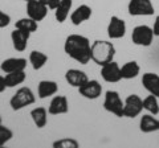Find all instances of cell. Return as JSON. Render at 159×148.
I'll return each mask as SVG.
<instances>
[{"label": "cell", "instance_id": "16", "mask_svg": "<svg viewBox=\"0 0 159 148\" xmlns=\"http://www.w3.org/2000/svg\"><path fill=\"white\" fill-rule=\"evenodd\" d=\"M90 17H92V8L88 4H81L70 13V23L73 25L78 27L82 23L88 21Z\"/></svg>", "mask_w": 159, "mask_h": 148}, {"label": "cell", "instance_id": "26", "mask_svg": "<svg viewBox=\"0 0 159 148\" xmlns=\"http://www.w3.org/2000/svg\"><path fill=\"white\" fill-rule=\"evenodd\" d=\"M143 110H146L148 114L151 115H158L159 114V103H158V98L155 95H147L143 99Z\"/></svg>", "mask_w": 159, "mask_h": 148}, {"label": "cell", "instance_id": "5", "mask_svg": "<svg viewBox=\"0 0 159 148\" xmlns=\"http://www.w3.org/2000/svg\"><path fill=\"white\" fill-rule=\"evenodd\" d=\"M154 37L155 36H154L152 28L148 25H137L131 33V41L134 45L138 46H150Z\"/></svg>", "mask_w": 159, "mask_h": 148}, {"label": "cell", "instance_id": "30", "mask_svg": "<svg viewBox=\"0 0 159 148\" xmlns=\"http://www.w3.org/2000/svg\"><path fill=\"white\" fill-rule=\"evenodd\" d=\"M40 2H43L49 9H53V11H54V8L58 6L60 0H40Z\"/></svg>", "mask_w": 159, "mask_h": 148}, {"label": "cell", "instance_id": "23", "mask_svg": "<svg viewBox=\"0 0 159 148\" xmlns=\"http://www.w3.org/2000/svg\"><path fill=\"white\" fill-rule=\"evenodd\" d=\"M48 62V56L45 53L40 52V50H33L29 54V63L32 65L33 70H40L45 66V63Z\"/></svg>", "mask_w": 159, "mask_h": 148}, {"label": "cell", "instance_id": "25", "mask_svg": "<svg viewBox=\"0 0 159 148\" xmlns=\"http://www.w3.org/2000/svg\"><path fill=\"white\" fill-rule=\"evenodd\" d=\"M15 28L17 29H21V31H25V32H29V33H33L37 31L39 28V23L34 21L33 19L31 17H23V19H19L15 24Z\"/></svg>", "mask_w": 159, "mask_h": 148}, {"label": "cell", "instance_id": "28", "mask_svg": "<svg viewBox=\"0 0 159 148\" xmlns=\"http://www.w3.org/2000/svg\"><path fill=\"white\" fill-rule=\"evenodd\" d=\"M12 137H13V131L2 123V124H0V147L6 146Z\"/></svg>", "mask_w": 159, "mask_h": 148}, {"label": "cell", "instance_id": "3", "mask_svg": "<svg viewBox=\"0 0 159 148\" xmlns=\"http://www.w3.org/2000/svg\"><path fill=\"white\" fill-rule=\"evenodd\" d=\"M36 102V95L33 94V91L29 87H20L19 90L12 95L9 99V106L13 111H19L21 108L31 106Z\"/></svg>", "mask_w": 159, "mask_h": 148}, {"label": "cell", "instance_id": "9", "mask_svg": "<svg viewBox=\"0 0 159 148\" xmlns=\"http://www.w3.org/2000/svg\"><path fill=\"white\" fill-rule=\"evenodd\" d=\"M48 7L40 0H28L27 2V15L34 21H43L48 16Z\"/></svg>", "mask_w": 159, "mask_h": 148}, {"label": "cell", "instance_id": "6", "mask_svg": "<svg viewBox=\"0 0 159 148\" xmlns=\"http://www.w3.org/2000/svg\"><path fill=\"white\" fill-rule=\"evenodd\" d=\"M127 12L130 16H152L155 8L151 0H130L127 4Z\"/></svg>", "mask_w": 159, "mask_h": 148}, {"label": "cell", "instance_id": "34", "mask_svg": "<svg viewBox=\"0 0 159 148\" xmlns=\"http://www.w3.org/2000/svg\"><path fill=\"white\" fill-rule=\"evenodd\" d=\"M24 2H28V0H24Z\"/></svg>", "mask_w": 159, "mask_h": 148}, {"label": "cell", "instance_id": "4", "mask_svg": "<svg viewBox=\"0 0 159 148\" xmlns=\"http://www.w3.org/2000/svg\"><path fill=\"white\" fill-rule=\"evenodd\" d=\"M103 108L118 118H123V101L116 90H107L103 99Z\"/></svg>", "mask_w": 159, "mask_h": 148}, {"label": "cell", "instance_id": "21", "mask_svg": "<svg viewBox=\"0 0 159 148\" xmlns=\"http://www.w3.org/2000/svg\"><path fill=\"white\" fill-rule=\"evenodd\" d=\"M31 118L37 128H44L48 123V110L45 107H34L31 111Z\"/></svg>", "mask_w": 159, "mask_h": 148}, {"label": "cell", "instance_id": "31", "mask_svg": "<svg viewBox=\"0 0 159 148\" xmlns=\"http://www.w3.org/2000/svg\"><path fill=\"white\" fill-rule=\"evenodd\" d=\"M152 32H154V36L159 37V15L155 17V21H154V27H152Z\"/></svg>", "mask_w": 159, "mask_h": 148}, {"label": "cell", "instance_id": "22", "mask_svg": "<svg viewBox=\"0 0 159 148\" xmlns=\"http://www.w3.org/2000/svg\"><path fill=\"white\" fill-rule=\"evenodd\" d=\"M139 72H141V66L138 65L137 61H129L123 63L121 67L122 80H134V78L138 77Z\"/></svg>", "mask_w": 159, "mask_h": 148}, {"label": "cell", "instance_id": "32", "mask_svg": "<svg viewBox=\"0 0 159 148\" xmlns=\"http://www.w3.org/2000/svg\"><path fill=\"white\" fill-rule=\"evenodd\" d=\"M7 89V85H6V78L3 76H0V93H3L4 90Z\"/></svg>", "mask_w": 159, "mask_h": 148}, {"label": "cell", "instance_id": "13", "mask_svg": "<svg viewBox=\"0 0 159 148\" xmlns=\"http://www.w3.org/2000/svg\"><path fill=\"white\" fill-rule=\"evenodd\" d=\"M142 85L148 94L155 95L159 99V74L151 72L145 73L142 76Z\"/></svg>", "mask_w": 159, "mask_h": 148}, {"label": "cell", "instance_id": "18", "mask_svg": "<svg viewBox=\"0 0 159 148\" xmlns=\"http://www.w3.org/2000/svg\"><path fill=\"white\" fill-rule=\"evenodd\" d=\"M58 91V85L54 81L49 80H43L39 82L37 86V97L40 99H45V98L53 97L54 94H57Z\"/></svg>", "mask_w": 159, "mask_h": 148}, {"label": "cell", "instance_id": "17", "mask_svg": "<svg viewBox=\"0 0 159 148\" xmlns=\"http://www.w3.org/2000/svg\"><path fill=\"white\" fill-rule=\"evenodd\" d=\"M89 80L86 73L80 70V69H69L65 73V81L70 85L72 87H80Z\"/></svg>", "mask_w": 159, "mask_h": 148}, {"label": "cell", "instance_id": "27", "mask_svg": "<svg viewBox=\"0 0 159 148\" xmlns=\"http://www.w3.org/2000/svg\"><path fill=\"white\" fill-rule=\"evenodd\" d=\"M54 148H78L80 141L73 139V137H62L56 141H53Z\"/></svg>", "mask_w": 159, "mask_h": 148}, {"label": "cell", "instance_id": "12", "mask_svg": "<svg viewBox=\"0 0 159 148\" xmlns=\"http://www.w3.org/2000/svg\"><path fill=\"white\" fill-rule=\"evenodd\" d=\"M69 111V102L65 95H54L48 106V114L61 115Z\"/></svg>", "mask_w": 159, "mask_h": 148}, {"label": "cell", "instance_id": "1", "mask_svg": "<svg viewBox=\"0 0 159 148\" xmlns=\"http://www.w3.org/2000/svg\"><path fill=\"white\" fill-rule=\"evenodd\" d=\"M90 41L82 34H69L64 42V52L72 60L77 61L81 65H86L90 58Z\"/></svg>", "mask_w": 159, "mask_h": 148}, {"label": "cell", "instance_id": "2", "mask_svg": "<svg viewBox=\"0 0 159 148\" xmlns=\"http://www.w3.org/2000/svg\"><path fill=\"white\" fill-rule=\"evenodd\" d=\"M114 56H116V46L110 41L96 40L90 45V58L99 66L113 61Z\"/></svg>", "mask_w": 159, "mask_h": 148}, {"label": "cell", "instance_id": "11", "mask_svg": "<svg viewBox=\"0 0 159 148\" xmlns=\"http://www.w3.org/2000/svg\"><path fill=\"white\" fill-rule=\"evenodd\" d=\"M126 34V23L118 16H111L107 24V36L111 40H119Z\"/></svg>", "mask_w": 159, "mask_h": 148}, {"label": "cell", "instance_id": "15", "mask_svg": "<svg viewBox=\"0 0 159 148\" xmlns=\"http://www.w3.org/2000/svg\"><path fill=\"white\" fill-rule=\"evenodd\" d=\"M27 60L23 57H11L7 58L2 62L0 69L4 73H12V72H20V70H25L27 69Z\"/></svg>", "mask_w": 159, "mask_h": 148}, {"label": "cell", "instance_id": "14", "mask_svg": "<svg viewBox=\"0 0 159 148\" xmlns=\"http://www.w3.org/2000/svg\"><path fill=\"white\" fill-rule=\"evenodd\" d=\"M31 37V33L21 31V29L15 28L12 33H11V40H12V45L15 48V50L17 52H24L28 46V41Z\"/></svg>", "mask_w": 159, "mask_h": 148}, {"label": "cell", "instance_id": "8", "mask_svg": "<svg viewBox=\"0 0 159 148\" xmlns=\"http://www.w3.org/2000/svg\"><path fill=\"white\" fill-rule=\"evenodd\" d=\"M101 77L102 80L107 83H117L122 80L121 74V66L118 65V62L110 61L101 66Z\"/></svg>", "mask_w": 159, "mask_h": 148}, {"label": "cell", "instance_id": "19", "mask_svg": "<svg viewBox=\"0 0 159 148\" xmlns=\"http://www.w3.org/2000/svg\"><path fill=\"white\" fill-rule=\"evenodd\" d=\"M139 130L143 134L159 131V119H157L151 114H145L143 116H141V120H139Z\"/></svg>", "mask_w": 159, "mask_h": 148}, {"label": "cell", "instance_id": "29", "mask_svg": "<svg viewBox=\"0 0 159 148\" xmlns=\"http://www.w3.org/2000/svg\"><path fill=\"white\" fill-rule=\"evenodd\" d=\"M9 24H11V16L0 9V29L8 27Z\"/></svg>", "mask_w": 159, "mask_h": 148}, {"label": "cell", "instance_id": "10", "mask_svg": "<svg viewBox=\"0 0 159 148\" xmlns=\"http://www.w3.org/2000/svg\"><path fill=\"white\" fill-rule=\"evenodd\" d=\"M78 93L86 99H97L102 94V85L97 80H88L82 86L78 87Z\"/></svg>", "mask_w": 159, "mask_h": 148}, {"label": "cell", "instance_id": "7", "mask_svg": "<svg viewBox=\"0 0 159 148\" xmlns=\"http://www.w3.org/2000/svg\"><path fill=\"white\" fill-rule=\"evenodd\" d=\"M143 111V99L137 94H130L123 101V118H135Z\"/></svg>", "mask_w": 159, "mask_h": 148}, {"label": "cell", "instance_id": "20", "mask_svg": "<svg viewBox=\"0 0 159 148\" xmlns=\"http://www.w3.org/2000/svg\"><path fill=\"white\" fill-rule=\"evenodd\" d=\"M72 6H73V0H60L58 6L54 8V17H56L58 23L66 21L69 13L72 11Z\"/></svg>", "mask_w": 159, "mask_h": 148}, {"label": "cell", "instance_id": "24", "mask_svg": "<svg viewBox=\"0 0 159 148\" xmlns=\"http://www.w3.org/2000/svg\"><path fill=\"white\" fill-rule=\"evenodd\" d=\"M4 78H6L7 87H16L17 85H21L27 80V74H25V70L12 72V73H7Z\"/></svg>", "mask_w": 159, "mask_h": 148}, {"label": "cell", "instance_id": "33", "mask_svg": "<svg viewBox=\"0 0 159 148\" xmlns=\"http://www.w3.org/2000/svg\"><path fill=\"white\" fill-rule=\"evenodd\" d=\"M0 124H2V116H0Z\"/></svg>", "mask_w": 159, "mask_h": 148}]
</instances>
